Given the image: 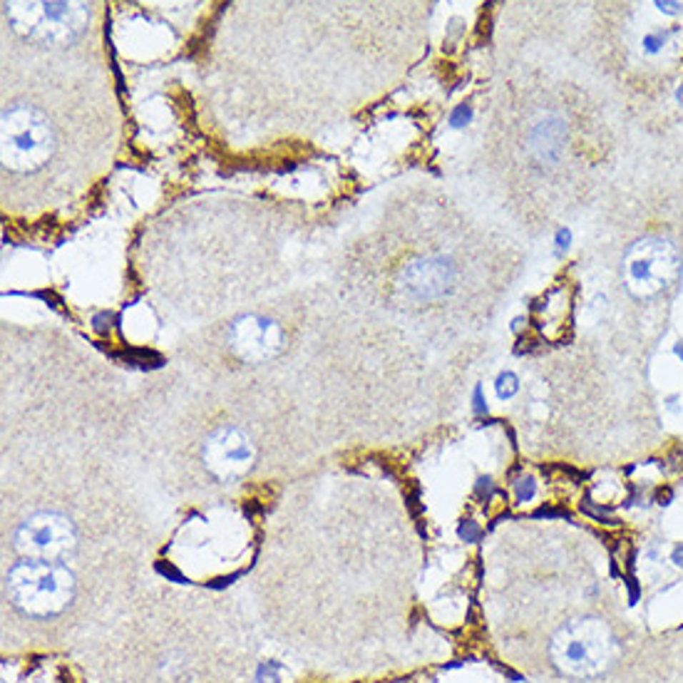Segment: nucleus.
I'll return each instance as SVG.
<instances>
[{"label":"nucleus","instance_id":"obj_1","mask_svg":"<svg viewBox=\"0 0 683 683\" xmlns=\"http://www.w3.org/2000/svg\"><path fill=\"white\" fill-rule=\"evenodd\" d=\"M5 18L15 33L35 43L67 45L75 43L87 28V5L72 0H30L5 3Z\"/></svg>","mask_w":683,"mask_h":683},{"label":"nucleus","instance_id":"obj_2","mask_svg":"<svg viewBox=\"0 0 683 683\" xmlns=\"http://www.w3.org/2000/svg\"><path fill=\"white\" fill-rule=\"evenodd\" d=\"M75 579L60 564L28 562L8 574V594L18 609L33 617H53L72 602Z\"/></svg>","mask_w":683,"mask_h":683},{"label":"nucleus","instance_id":"obj_3","mask_svg":"<svg viewBox=\"0 0 683 683\" xmlns=\"http://www.w3.org/2000/svg\"><path fill=\"white\" fill-rule=\"evenodd\" d=\"M53 127L48 117L28 105H13L3 112L0 147L3 164L15 171H35L53 154Z\"/></svg>","mask_w":683,"mask_h":683},{"label":"nucleus","instance_id":"obj_4","mask_svg":"<svg viewBox=\"0 0 683 683\" xmlns=\"http://www.w3.org/2000/svg\"><path fill=\"white\" fill-rule=\"evenodd\" d=\"M614 636L597 619L572 622L557 631L552 641V656L562 671L572 676L602 674L612 664Z\"/></svg>","mask_w":683,"mask_h":683},{"label":"nucleus","instance_id":"obj_5","mask_svg":"<svg viewBox=\"0 0 683 683\" xmlns=\"http://www.w3.org/2000/svg\"><path fill=\"white\" fill-rule=\"evenodd\" d=\"M15 549L28 562L57 564L75 549V532L70 519L55 512L33 514L15 532Z\"/></svg>","mask_w":683,"mask_h":683},{"label":"nucleus","instance_id":"obj_6","mask_svg":"<svg viewBox=\"0 0 683 683\" xmlns=\"http://www.w3.org/2000/svg\"><path fill=\"white\" fill-rule=\"evenodd\" d=\"M627 281L636 296H654L676 274V249L661 236L636 241L627 254Z\"/></svg>","mask_w":683,"mask_h":683},{"label":"nucleus","instance_id":"obj_7","mask_svg":"<svg viewBox=\"0 0 683 683\" xmlns=\"http://www.w3.org/2000/svg\"><path fill=\"white\" fill-rule=\"evenodd\" d=\"M204 462L221 479L241 477V474L251 470L254 462L251 437L244 430H239V427H219L204 442Z\"/></svg>","mask_w":683,"mask_h":683},{"label":"nucleus","instance_id":"obj_8","mask_svg":"<svg viewBox=\"0 0 683 683\" xmlns=\"http://www.w3.org/2000/svg\"><path fill=\"white\" fill-rule=\"evenodd\" d=\"M455 284V266L445 256L415 259L405 266L400 286L415 301H435L452 291Z\"/></svg>","mask_w":683,"mask_h":683},{"label":"nucleus","instance_id":"obj_9","mask_svg":"<svg viewBox=\"0 0 683 683\" xmlns=\"http://www.w3.org/2000/svg\"><path fill=\"white\" fill-rule=\"evenodd\" d=\"M231 346L246 361H266L281 351L284 331L276 321L264 316L239 318L231 326Z\"/></svg>","mask_w":683,"mask_h":683},{"label":"nucleus","instance_id":"obj_10","mask_svg":"<svg viewBox=\"0 0 683 683\" xmlns=\"http://www.w3.org/2000/svg\"><path fill=\"white\" fill-rule=\"evenodd\" d=\"M567 142V124L559 117H544L534 129H532L529 144L542 161L559 159L562 149Z\"/></svg>","mask_w":683,"mask_h":683},{"label":"nucleus","instance_id":"obj_11","mask_svg":"<svg viewBox=\"0 0 683 683\" xmlns=\"http://www.w3.org/2000/svg\"><path fill=\"white\" fill-rule=\"evenodd\" d=\"M494 390L502 400H509L512 395H517L519 390V378L512 373V370H504V373L497 375V383H494Z\"/></svg>","mask_w":683,"mask_h":683},{"label":"nucleus","instance_id":"obj_12","mask_svg":"<svg viewBox=\"0 0 683 683\" xmlns=\"http://www.w3.org/2000/svg\"><path fill=\"white\" fill-rule=\"evenodd\" d=\"M514 492H517V502H529L532 497H534L537 492V484H534V477H522L517 479V484H514Z\"/></svg>","mask_w":683,"mask_h":683},{"label":"nucleus","instance_id":"obj_13","mask_svg":"<svg viewBox=\"0 0 683 683\" xmlns=\"http://www.w3.org/2000/svg\"><path fill=\"white\" fill-rule=\"evenodd\" d=\"M666 38H669V33H664V30H659V33H649L644 38V50L646 53H659L661 48L666 45Z\"/></svg>","mask_w":683,"mask_h":683},{"label":"nucleus","instance_id":"obj_14","mask_svg":"<svg viewBox=\"0 0 683 683\" xmlns=\"http://www.w3.org/2000/svg\"><path fill=\"white\" fill-rule=\"evenodd\" d=\"M624 584H627V589H629V607H636V604H639V599H641L639 579H636V574H627V577H624Z\"/></svg>","mask_w":683,"mask_h":683},{"label":"nucleus","instance_id":"obj_15","mask_svg":"<svg viewBox=\"0 0 683 683\" xmlns=\"http://www.w3.org/2000/svg\"><path fill=\"white\" fill-rule=\"evenodd\" d=\"M470 119H472V109L465 107V105L457 107L455 112L450 114V124H452V127H465V124L470 122Z\"/></svg>","mask_w":683,"mask_h":683},{"label":"nucleus","instance_id":"obj_16","mask_svg":"<svg viewBox=\"0 0 683 683\" xmlns=\"http://www.w3.org/2000/svg\"><path fill=\"white\" fill-rule=\"evenodd\" d=\"M457 532H460V537H462L465 542H477L479 534H482V532H479V527L474 524V522H462Z\"/></svg>","mask_w":683,"mask_h":683},{"label":"nucleus","instance_id":"obj_17","mask_svg":"<svg viewBox=\"0 0 683 683\" xmlns=\"http://www.w3.org/2000/svg\"><path fill=\"white\" fill-rule=\"evenodd\" d=\"M656 8L666 15H681L683 13V3H676V0H656Z\"/></svg>","mask_w":683,"mask_h":683},{"label":"nucleus","instance_id":"obj_18","mask_svg":"<svg viewBox=\"0 0 683 683\" xmlns=\"http://www.w3.org/2000/svg\"><path fill=\"white\" fill-rule=\"evenodd\" d=\"M554 241H557V249H559V251H567V249H569V244H572V231H569V229H559Z\"/></svg>","mask_w":683,"mask_h":683},{"label":"nucleus","instance_id":"obj_19","mask_svg":"<svg viewBox=\"0 0 683 683\" xmlns=\"http://www.w3.org/2000/svg\"><path fill=\"white\" fill-rule=\"evenodd\" d=\"M472 403H474V413L477 415H484L487 413V403H484V398H482V388H474V395H472Z\"/></svg>","mask_w":683,"mask_h":683},{"label":"nucleus","instance_id":"obj_20","mask_svg":"<svg viewBox=\"0 0 683 683\" xmlns=\"http://www.w3.org/2000/svg\"><path fill=\"white\" fill-rule=\"evenodd\" d=\"M671 499H674V489L671 487H661L659 492H656V502H659L661 507H669Z\"/></svg>","mask_w":683,"mask_h":683},{"label":"nucleus","instance_id":"obj_21","mask_svg":"<svg viewBox=\"0 0 683 683\" xmlns=\"http://www.w3.org/2000/svg\"><path fill=\"white\" fill-rule=\"evenodd\" d=\"M537 517H567L569 519V514H567V509H537Z\"/></svg>","mask_w":683,"mask_h":683},{"label":"nucleus","instance_id":"obj_22","mask_svg":"<svg viewBox=\"0 0 683 683\" xmlns=\"http://www.w3.org/2000/svg\"><path fill=\"white\" fill-rule=\"evenodd\" d=\"M671 562H674L679 569H683V544L674 547V552H671Z\"/></svg>","mask_w":683,"mask_h":683},{"label":"nucleus","instance_id":"obj_23","mask_svg":"<svg viewBox=\"0 0 683 683\" xmlns=\"http://www.w3.org/2000/svg\"><path fill=\"white\" fill-rule=\"evenodd\" d=\"M674 353H676V356H679V358H681V361H683V341H681V343H676V348H674Z\"/></svg>","mask_w":683,"mask_h":683},{"label":"nucleus","instance_id":"obj_24","mask_svg":"<svg viewBox=\"0 0 683 683\" xmlns=\"http://www.w3.org/2000/svg\"><path fill=\"white\" fill-rule=\"evenodd\" d=\"M676 97H679V102H683V85L679 87V95H676Z\"/></svg>","mask_w":683,"mask_h":683}]
</instances>
